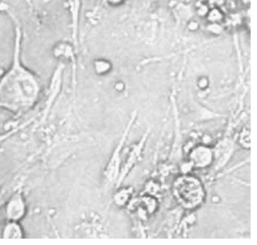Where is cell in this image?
<instances>
[{"label": "cell", "instance_id": "1", "mask_svg": "<svg viewBox=\"0 0 257 245\" xmlns=\"http://www.w3.org/2000/svg\"><path fill=\"white\" fill-rule=\"evenodd\" d=\"M21 40L18 29L13 60L0 78V109L17 117L29 114L39 102L42 92L39 78L22 61Z\"/></svg>", "mask_w": 257, "mask_h": 245}, {"label": "cell", "instance_id": "2", "mask_svg": "<svg viewBox=\"0 0 257 245\" xmlns=\"http://www.w3.org/2000/svg\"><path fill=\"white\" fill-rule=\"evenodd\" d=\"M173 190L180 203L187 209H194L204 201L203 186L197 178L192 176L178 177L174 184Z\"/></svg>", "mask_w": 257, "mask_h": 245}, {"label": "cell", "instance_id": "3", "mask_svg": "<svg viewBox=\"0 0 257 245\" xmlns=\"http://www.w3.org/2000/svg\"><path fill=\"white\" fill-rule=\"evenodd\" d=\"M25 205L20 195H16L9 202L7 213L9 219L13 221L21 219L25 214Z\"/></svg>", "mask_w": 257, "mask_h": 245}, {"label": "cell", "instance_id": "4", "mask_svg": "<svg viewBox=\"0 0 257 245\" xmlns=\"http://www.w3.org/2000/svg\"><path fill=\"white\" fill-rule=\"evenodd\" d=\"M212 153L209 148L199 146L193 149L190 153V159L197 167H205L212 159Z\"/></svg>", "mask_w": 257, "mask_h": 245}, {"label": "cell", "instance_id": "5", "mask_svg": "<svg viewBox=\"0 0 257 245\" xmlns=\"http://www.w3.org/2000/svg\"><path fill=\"white\" fill-rule=\"evenodd\" d=\"M3 237L7 239H18L23 237V231L16 221L8 223L3 230Z\"/></svg>", "mask_w": 257, "mask_h": 245}, {"label": "cell", "instance_id": "6", "mask_svg": "<svg viewBox=\"0 0 257 245\" xmlns=\"http://www.w3.org/2000/svg\"><path fill=\"white\" fill-rule=\"evenodd\" d=\"M250 131L249 129L244 128L241 132L240 137V144L244 148L250 147Z\"/></svg>", "mask_w": 257, "mask_h": 245}, {"label": "cell", "instance_id": "7", "mask_svg": "<svg viewBox=\"0 0 257 245\" xmlns=\"http://www.w3.org/2000/svg\"><path fill=\"white\" fill-rule=\"evenodd\" d=\"M119 1L120 2V0H110V2H112L115 3L118 2Z\"/></svg>", "mask_w": 257, "mask_h": 245}]
</instances>
